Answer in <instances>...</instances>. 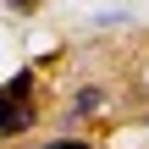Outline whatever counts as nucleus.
<instances>
[{"label": "nucleus", "mask_w": 149, "mask_h": 149, "mask_svg": "<svg viewBox=\"0 0 149 149\" xmlns=\"http://www.w3.org/2000/svg\"><path fill=\"white\" fill-rule=\"evenodd\" d=\"M50 149H88V144H50Z\"/></svg>", "instance_id": "3"}, {"label": "nucleus", "mask_w": 149, "mask_h": 149, "mask_svg": "<svg viewBox=\"0 0 149 149\" xmlns=\"http://www.w3.org/2000/svg\"><path fill=\"white\" fill-rule=\"evenodd\" d=\"M11 6H17V11H33V6H39V0H11Z\"/></svg>", "instance_id": "2"}, {"label": "nucleus", "mask_w": 149, "mask_h": 149, "mask_svg": "<svg viewBox=\"0 0 149 149\" xmlns=\"http://www.w3.org/2000/svg\"><path fill=\"white\" fill-rule=\"evenodd\" d=\"M28 94H33L28 72H22V77H11V83L0 88V133H6V138H11V133H28V122H33V111H28Z\"/></svg>", "instance_id": "1"}]
</instances>
